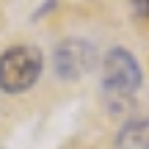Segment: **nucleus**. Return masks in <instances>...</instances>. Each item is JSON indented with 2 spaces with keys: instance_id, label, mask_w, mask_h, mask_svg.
<instances>
[{
  "instance_id": "1",
  "label": "nucleus",
  "mask_w": 149,
  "mask_h": 149,
  "mask_svg": "<svg viewBox=\"0 0 149 149\" xmlns=\"http://www.w3.org/2000/svg\"><path fill=\"white\" fill-rule=\"evenodd\" d=\"M42 53L31 44L8 47L0 55V88L6 94H22L28 91L42 74Z\"/></svg>"
},
{
  "instance_id": "2",
  "label": "nucleus",
  "mask_w": 149,
  "mask_h": 149,
  "mask_svg": "<svg viewBox=\"0 0 149 149\" xmlns=\"http://www.w3.org/2000/svg\"><path fill=\"white\" fill-rule=\"evenodd\" d=\"M141 86V66L133 58V53L124 47H113L102 58V88L111 97H133V91Z\"/></svg>"
},
{
  "instance_id": "3",
  "label": "nucleus",
  "mask_w": 149,
  "mask_h": 149,
  "mask_svg": "<svg viewBox=\"0 0 149 149\" xmlns=\"http://www.w3.org/2000/svg\"><path fill=\"white\" fill-rule=\"evenodd\" d=\"M97 50L91 42L86 39H66L55 47L53 53V66H55V74L64 80H77L83 74H88L91 69L97 66Z\"/></svg>"
},
{
  "instance_id": "4",
  "label": "nucleus",
  "mask_w": 149,
  "mask_h": 149,
  "mask_svg": "<svg viewBox=\"0 0 149 149\" xmlns=\"http://www.w3.org/2000/svg\"><path fill=\"white\" fill-rule=\"evenodd\" d=\"M116 149H149V119H130L116 135Z\"/></svg>"
},
{
  "instance_id": "5",
  "label": "nucleus",
  "mask_w": 149,
  "mask_h": 149,
  "mask_svg": "<svg viewBox=\"0 0 149 149\" xmlns=\"http://www.w3.org/2000/svg\"><path fill=\"white\" fill-rule=\"evenodd\" d=\"M133 6H135V14L138 17L149 19V0H133Z\"/></svg>"
}]
</instances>
